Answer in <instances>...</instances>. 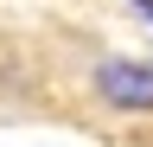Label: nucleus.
Masks as SVG:
<instances>
[{"label": "nucleus", "instance_id": "f257e3e1", "mask_svg": "<svg viewBox=\"0 0 153 147\" xmlns=\"http://www.w3.org/2000/svg\"><path fill=\"white\" fill-rule=\"evenodd\" d=\"M89 102L108 115H153V58H128V51H96L89 58Z\"/></svg>", "mask_w": 153, "mask_h": 147}, {"label": "nucleus", "instance_id": "f03ea898", "mask_svg": "<svg viewBox=\"0 0 153 147\" xmlns=\"http://www.w3.org/2000/svg\"><path fill=\"white\" fill-rule=\"evenodd\" d=\"M128 13H140V19L153 26V0H128Z\"/></svg>", "mask_w": 153, "mask_h": 147}]
</instances>
